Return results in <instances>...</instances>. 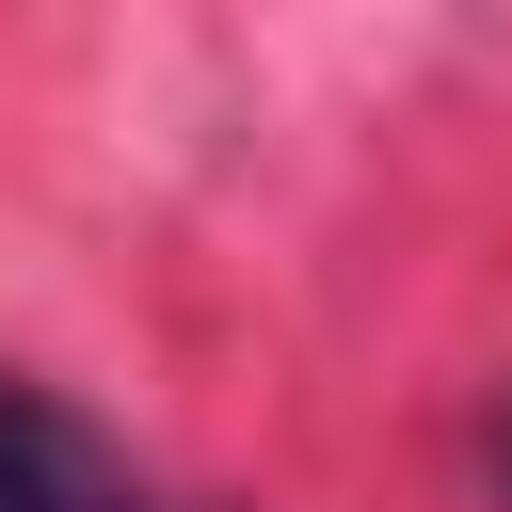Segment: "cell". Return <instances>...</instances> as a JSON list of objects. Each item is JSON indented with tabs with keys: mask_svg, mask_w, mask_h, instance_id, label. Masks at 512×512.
Wrapping results in <instances>:
<instances>
[{
	"mask_svg": "<svg viewBox=\"0 0 512 512\" xmlns=\"http://www.w3.org/2000/svg\"><path fill=\"white\" fill-rule=\"evenodd\" d=\"M0 512H208V496H176V480H144L64 384H32V368H0Z\"/></svg>",
	"mask_w": 512,
	"mask_h": 512,
	"instance_id": "6da1fadb",
	"label": "cell"
}]
</instances>
